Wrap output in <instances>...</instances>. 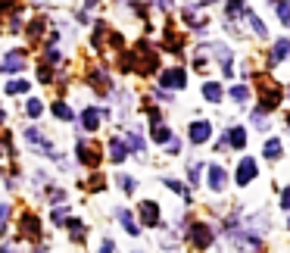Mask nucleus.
<instances>
[{
    "instance_id": "nucleus-31",
    "label": "nucleus",
    "mask_w": 290,
    "mask_h": 253,
    "mask_svg": "<svg viewBox=\"0 0 290 253\" xmlns=\"http://www.w3.org/2000/svg\"><path fill=\"white\" fill-rule=\"evenodd\" d=\"M122 185H125V191H128V194H131V191L137 188V181H134V178H122Z\"/></svg>"
},
{
    "instance_id": "nucleus-6",
    "label": "nucleus",
    "mask_w": 290,
    "mask_h": 253,
    "mask_svg": "<svg viewBox=\"0 0 290 253\" xmlns=\"http://www.w3.org/2000/svg\"><path fill=\"white\" fill-rule=\"evenodd\" d=\"M159 82H162V88H184V85H188V78H184L181 69H166Z\"/></svg>"
},
{
    "instance_id": "nucleus-8",
    "label": "nucleus",
    "mask_w": 290,
    "mask_h": 253,
    "mask_svg": "<svg viewBox=\"0 0 290 253\" xmlns=\"http://www.w3.org/2000/svg\"><path fill=\"white\" fill-rule=\"evenodd\" d=\"M209 134H212V125H209V122H193V125H191V141H193V144L209 141Z\"/></svg>"
},
{
    "instance_id": "nucleus-24",
    "label": "nucleus",
    "mask_w": 290,
    "mask_h": 253,
    "mask_svg": "<svg viewBox=\"0 0 290 253\" xmlns=\"http://www.w3.org/2000/svg\"><path fill=\"white\" fill-rule=\"evenodd\" d=\"M278 153H281V141H269V144H265V156H269V159H275Z\"/></svg>"
},
{
    "instance_id": "nucleus-28",
    "label": "nucleus",
    "mask_w": 290,
    "mask_h": 253,
    "mask_svg": "<svg viewBox=\"0 0 290 253\" xmlns=\"http://www.w3.org/2000/svg\"><path fill=\"white\" fill-rule=\"evenodd\" d=\"M128 147H131L134 153H141V150H144V147H141V137H137V134H131V137H128Z\"/></svg>"
},
{
    "instance_id": "nucleus-23",
    "label": "nucleus",
    "mask_w": 290,
    "mask_h": 253,
    "mask_svg": "<svg viewBox=\"0 0 290 253\" xmlns=\"http://www.w3.org/2000/svg\"><path fill=\"white\" fill-rule=\"evenodd\" d=\"M41 31H44V19H34L28 25V38H41Z\"/></svg>"
},
{
    "instance_id": "nucleus-19",
    "label": "nucleus",
    "mask_w": 290,
    "mask_h": 253,
    "mask_svg": "<svg viewBox=\"0 0 290 253\" xmlns=\"http://www.w3.org/2000/svg\"><path fill=\"white\" fill-rule=\"evenodd\" d=\"M22 222H25V225H22V228H25V235H31V238H38V232H41V225H38V219H34V216H25V219H22Z\"/></svg>"
},
{
    "instance_id": "nucleus-7",
    "label": "nucleus",
    "mask_w": 290,
    "mask_h": 253,
    "mask_svg": "<svg viewBox=\"0 0 290 253\" xmlns=\"http://www.w3.org/2000/svg\"><path fill=\"white\" fill-rule=\"evenodd\" d=\"M191 241L196 247H209V241H212V232L206 228L203 222H193V228H191Z\"/></svg>"
},
{
    "instance_id": "nucleus-16",
    "label": "nucleus",
    "mask_w": 290,
    "mask_h": 253,
    "mask_svg": "<svg viewBox=\"0 0 290 253\" xmlns=\"http://www.w3.org/2000/svg\"><path fill=\"white\" fill-rule=\"evenodd\" d=\"M119 219H122V225H125V232H128V235H137V232H141V228L134 225V219H131V213H125V210H119Z\"/></svg>"
},
{
    "instance_id": "nucleus-35",
    "label": "nucleus",
    "mask_w": 290,
    "mask_h": 253,
    "mask_svg": "<svg viewBox=\"0 0 290 253\" xmlns=\"http://www.w3.org/2000/svg\"><path fill=\"white\" fill-rule=\"evenodd\" d=\"M0 253H13V250H6V247H3V250H0Z\"/></svg>"
},
{
    "instance_id": "nucleus-21",
    "label": "nucleus",
    "mask_w": 290,
    "mask_h": 253,
    "mask_svg": "<svg viewBox=\"0 0 290 253\" xmlns=\"http://www.w3.org/2000/svg\"><path fill=\"white\" fill-rule=\"evenodd\" d=\"M153 137H156L159 144H162V141H172V134H169V128H166V125H159V122L153 125Z\"/></svg>"
},
{
    "instance_id": "nucleus-5",
    "label": "nucleus",
    "mask_w": 290,
    "mask_h": 253,
    "mask_svg": "<svg viewBox=\"0 0 290 253\" xmlns=\"http://www.w3.org/2000/svg\"><path fill=\"white\" fill-rule=\"evenodd\" d=\"M22 66H25V50H13V53H6V56H3V63H0V69H3V72H19Z\"/></svg>"
},
{
    "instance_id": "nucleus-18",
    "label": "nucleus",
    "mask_w": 290,
    "mask_h": 253,
    "mask_svg": "<svg viewBox=\"0 0 290 253\" xmlns=\"http://www.w3.org/2000/svg\"><path fill=\"white\" fill-rule=\"evenodd\" d=\"M166 185L175 191V194H181L184 200H191V191H188V185H181V181H175V178H166Z\"/></svg>"
},
{
    "instance_id": "nucleus-34",
    "label": "nucleus",
    "mask_w": 290,
    "mask_h": 253,
    "mask_svg": "<svg viewBox=\"0 0 290 253\" xmlns=\"http://www.w3.org/2000/svg\"><path fill=\"white\" fill-rule=\"evenodd\" d=\"M0 125H3V110H0Z\"/></svg>"
},
{
    "instance_id": "nucleus-26",
    "label": "nucleus",
    "mask_w": 290,
    "mask_h": 253,
    "mask_svg": "<svg viewBox=\"0 0 290 253\" xmlns=\"http://www.w3.org/2000/svg\"><path fill=\"white\" fill-rule=\"evenodd\" d=\"M231 97H234L237 103H243V100H247L250 94H247V88H240V85H237V88H231Z\"/></svg>"
},
{
    "instance_id": "nucleus-20",
    "label": "nucleus",
    "mask_w": 290,
    "mask_h": 253,
    "mask_svg": "<svg viewBox=\"0 0 290 253\" xmlns=\"http://www.w3.org/2000/svg\"><path fill=\"white\" fill-rule=\"evenodd\" d=\"M28 88H31L28 82H9V85H6V94H25Z\"/></svg>"
},
{
    "instance_id": "nucleus-2",
    "label": "nucleus",
    "mask_w": 290,
    "mask_h": 253,
    "mask_svg": "<svg viewBox=\"0 0 290 253\" xmlns=\"http://www.w3.org/2000/svg\"><path fill=\"white\" fill-rule=\"evenodd\" d=\"M78 159H81L85 166H91V169H94V166H100V150H97V144L81 141V144H78Z\"/></svg>"
},
{
    "instance_id": "nucleus-33",
    "label": "nucleus",
    "mask_w": 290,
    "mask_h": 253,
    "mask_svg": "<svg viewBox=\"0 0 290 253\" xmlns=\"http://www.w3.org/2000/svg\"><path fill=\"white\" fill-rule=\"evenodd\" d=\"M159 3H162V6H166V9H169V6H172V0H159Z\"/></svg>"
},
{
    "instance_id": "nucleus-15",
    "label": "nucleus",
    "mask_w": 290,
    "mask_h": 253,
    "mask_svg": "<svg viewBox=\"0 0 290 253\" xmlns=\"http://www.w3.org/2000/svg\"><path fill=\"white\" fill-rule=\"evenodd\" d=\"M275 13H278V19H281L284 25H290V0H278V3H275Z\"/></svg>"
},
{
    "instance_id": "nucleus-13",
    "label": "nucleus",
    "mask_w": 290,
    "mask_h": 253,
    "mask_svg": "<svg viewBox=\"0 0 290 253\" xmlns=\"http://www.w3.org/2000/svg\"><path fill=\"white\" fill-rule=\"evenodd\" d=\"M203 97L212 100V103H218V100H222V88H218L215 82H206V85H203Z\"/></svg>"
},
{
    "instance_id": "nucleus-30",
    "label": "nucleus",
    "mask_w": 290,
    "mask_h": 253,
    "mask_svg": "<svg viewBox=\"0 0 290 253\" xmlns=\"http://www.w3.org/2000/svg\"><path fill=\"white\" fill-rule=\"evenodd\" d=\"M281 206H284V210H290V188H284V194H281Z\"/></svg>"
},
{
    "instance_id": "nucleus-9",
    "label": "nucleus",
    "mask_w": 290,
    "mask_h": 253,
    "mask_svg": "<svg viewBox=\"0 0 290 253\" xmlns=\"http://www.w3.org/2000/svg\"><path fill=\"white\" fill-rule=\"evenodd\" d=\"M141 222H144V225H156V222H159V210H156L153 200H144V203H141Z\"/></svg>"
},
{
    "instance_id": "nucleus-4",
    "label": "nucleus",
    "mask_w": 290,
    "mask_h": 253,
    "mask_svg": "<svg viewBox=\"0 0 290 253\" xmlns=\"http://www.w3.org/2000/svg\"><path fill=\"white\" fill-rule=\"evenodd\" d=\"M253 175H256V159H253V156L240 159V166H237V185H250Z\"/></svg>"
},
{
    "instance_id": "nucleus-25",
    "label": "nucleus",
    "mask_w": 290,
    "mask_h": 253,
    "mask_svg": "<svg viewBox=\"0 0 290 253\" xmlns=\"http://www.w3.org/2000/svg\"><path fill=\"white\" fill-rule=\"evenodd\" d=\"M247 19H250V25H253V31H256L259 38H262V34H265V25H262V19H259V16H253V13H250Z\"/></svg>"
},
{
    "instance_id": "nucleus-3",
    "label": "nucleus",
    "mask_w": 290,
    "mask_h": 253,
    "mask_svg": "<svg viewBox=\"0 0 290 253\" xmlns=\"http://www.w3.org/2000/svg\"><path fill=\"white\" fill-rule=\"evenodd\" d=\"M262 110H272V107H278V97H281V88L278 85H272L269 78H262Z\"/></svg>"
},
{
    "instance_id": "nucleus-12",
    "label": "nucleus",
    "mask_w": 290,
    "mask_h": 253,
    "mask_svg": "<svg viewBox=\"0 0 290 253\" xmlns=\"http://www.w3.org/2000/svg\"><path fill=\"white\" fill-rule=\"evenodd\" d=\"M228 144H234V150H240L247 144V131L243 128H228Z\"/></svg>"
},
{
    "instance_id": "nucleus-32",
    "label": "nucleus",
    "mask_w": 290,
    "mask_h": 253,
    "mask_svg": "<svg viewBox=\"0 0 290 253\" xmlns=\"http://www.w3.org/2000/svg\"><path fill=\"white\" fill-rule=\"evenodd\" d=\"M100 253H112V241H103V247H100Z\"/></svg>"
},
{
    "instance_id": "nucleus-14",
    "label": "nucleus",
    "mask_w": 290,
    "mask_h": 253,
    "mask_svg": "<svg viewBox=\"0 0 290 253\" xmlns=\"http://www.w3.org/2000/svg\"><path fill=\"white\" fill-rule=\"evenodd\" d=\"M125 153H128V150H125L122 141H109V159H112V163H122Z\"/></svg>"
},
{
    "instance_id": "nucleus-27",
    "label": "nucleus",
    "mask_w": 290,
    "mask_h": 253,
    "mask_svg": "<svg viewBox=\"0 0 290 253\" xmlns=\"http://www.w3.org/2000/svg\"><path fill=\"white\" fill-rule=\"evenodd\" d=\"M25 110H28V116H41V110H44V107H41V100H28V107H25Z\"/></svg>"
},
{
    "instance_id": "nucleus-29",
    "label": "nucleus",
    "mask_w": 290,
    "mask_h": 253,
    "mask_svg": "<svg viewBox=\"0 0 290 253\" xmlns=\"http://www.w3.org/2000/svg\"><path fill=\"white\" fill-rule=\"evenodd\" d=\"M53 222L56 225H66V210H53Z\"/></svg>"
},
{
    "instance_id": "nucleus-1",
    "label": "nucleus",
    "mask_w": 290,
    "mask_h": 253,
    "mask_svg": "<svg viewBox=\"0 0 290 253\" xmlns=\"http://www.w3.org/2000/svg\"><path fill=\"white\" fill-rule=\"evenodd\" d=\"M156 63H159V56H156V50L150 47V44H137V47H131V56L125 60V66L134 69V72H141V75L156 72Z\"/></svg>"
},
{
    "instance_id": "nucleus-22",
    "label": "nucleus",
    "mask_w": 290,
    "mask_h": 253,
    "mask_svg": "<svg viewBox=\"0 0 290 253\" xmlns=\"http://www.w3.org/2000/svg\"><path fill=\"white\" fill-rule=\"evenodd\" d=\"M53 116H60V119L69 122V119H72V110H69L66 103H53Z\"/></svg>"
},
{
    "instance_id": "nucleus-10",
    "label": "nucleus",
    "mask_w": 290,
    "mask_h": 253,
    "mask_svg": "<svg viewBox=\"0 0 290 253\" xmlns=\"http://www.w3.org/2000/svg\"><path fill=\"white\" fill-rule=\"evenodd\" d=\"M209 188L212 191H222L225 188V169L222 166H212L209 169Z\"/></svg>"
},
{
    "instance_id": "nucleus-17",
    "label": "nucleus",
    "mask_w": 290,
    "mask_h": 253,
    "mask_svg": "<svg viewBox=\"0 0 290 253\" xmlns=\"http://www.w3.org/2000/svg\"><path fill=\"white\" fill-rule=\"evenodd\" d=\"M272 56H275V60H287V56H290V41H278Z\"/></svg>"
},
{
    "instance_id": "nucleus-11",
    "label": "nucleus",
    "mask_w": 290,
    "mask_h": 253,
    "mask_svg": "<svg viewBox=\"0 0 290 253\" xmlns=\"http://www.w3.org/2000/svg\"><path fill=\"white\" fill-rule=\"evenodd\" d=\"M81 122H85L88 131H94L100 125V110H85V113H81Z\"/></svg>"
}]
</instances>
